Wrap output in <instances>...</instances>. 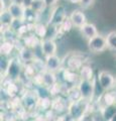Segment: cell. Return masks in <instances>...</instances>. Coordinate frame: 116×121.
<instances>
[{
  "instance_id": "2e32d148",
  "label": "cell",
  "mask_w": 116,
  "mask_h": 121,
  "mask_svg": "<svg viewBox=\"0 0 116 121\" xmlns=\"http://www.w3.org/2000/svg\"><path fill=\"white\" fill-rule=\"evenodd\" d=\"M84 66V60L80 56H72L67 62V68L75 72H79L80 69Z\"/></svg>"
},
{
  "instance_id": "9a60e30c",
  "label": "cell",
  "mask_w": 116,
  "mask_h": 121,
  "mask_svg": "<svg viewBox=\"0 0 116 121\" xmlns=\"http://www.w3.org/2000/svg\"><path fill=\"white\" fill-rule=\"evenodd\" d=\"M42 78H43V86L47 87V88H52L58 83V78L54 72L50 71H43L42 73Z\"/></svg>"
},
{
  "instance_id": "4fadbf2b",
  "label": "cell",
  "mask_w": 116,
  "mask_h": 121,
  "mask_svg": "<svg viewBox=\"0 0 116 121\" xmlns=\"http://www.w3.org/2000/svg\"><path fill=\"white\" fill-rule=\"evenodd\" d=\"M80 31L82 33V35L88 40L99 35L97 26L94 23H90V22H87V23H85L83 26H82L80 28Z\"/></svg>"
},
{
  "instance_id": "8992f818",
  "label": "cell",
  "mask_w": 116,
  "mask_h": 121,
  "mask_svg": "<svg viewBox=\"0 0 116 121\" xmlns=\"http://www.w3.org/2000/svg\"><path fill=\"white\" fill-rule=\"evenodd\" d=\"M88 48L91 52L94 54H100L103 52L107 48V41H106V36H104L102 35H98L95 37L89 39L88 43Z\"/></svg>"
},
{
  "instance_id": "e575fe53",
  "label": "cell",
  "mask_w": 116,
  "mask_h": 121,
  "mask_svg": "<svg viewBox=\"0 0 116 121\" xmlns=\"http://www.w3.org/2000/svg\"><path fill=\"white\" fill-rule=\"evenodd\" d=\"M0 4H1V12L4 10H7V8H8V5H6L5 3V0H0Z\"/></svg>"
},
{
  "instance_id": "f35d334b",
  "label": "cell",
  "mask_w": 116,
  "mask_h": 121,
  "mask_svg": "<svg viewBox=\"0 0 116 121\" xmlns=\"http://www.w3.org/2000/svg\"><path fill=\"white\" fill-rule=\"evenodd\" d=\"M115 79H116V77H115Z\"/></svg>"
},
{
  "instance_id": "603a6c76",
  "label": "cell",
  "mask_w": 116,
  "mask_h": 121,
  "mask_svg": "<svg viewBox=\"0 0 116 121\" xmlns=\"http://www.w3.org/2000/svg\"><path fill=\"white\" fill-rule=\"evenodd\" d=\"M67 99L69 100V103H72V102H78L82 100V96L80 93V90L78 88V85L76 86H72L71 88H69V90L67 91Z\"/></svg>"
},
{
  "instance_id": "3957f363",
  "label": "cell",
  "mask_w": 116,
  "mask_h": 121,
  "mask_svg": "<svg viewBox=\"0 0 116 121\" xmlns=\"http://www.w3.org/2000/svg\"><path fill=\"white\" fill-rule=\"evenodd\" d=\"M96 78L93 81H86V80H80L78 84V88L80 90L82 99L91 102L93 100V97L95 96L96 91Z\"/></svg>"
},
{
  "instance_id": "836d02e7",
  "label": "cell",
  "mask_w": 116,
  "mask_h": 121,
  "mask_svg": "<svg viewBox=\"0 0 116 121\" xmlns=\"http://www.w3.org/2000/svg\"><path fill=\"white\" fill-rule=\"evenodd\" d=\"M32 2H33V0H23V2H22V6H23L25 9L30 8L31 5H32Z\"/></svg>"
},
{
  "instance_id": "44dd1931",
  "label": "cell",
  "mask_w": 116,
  "mask_h": 121,
  "mask_svg": "<svg viewBox=\"0 0 116 121\" xmlns=\"http://www.w3.org/2000/svg\"><path fill=\"white\" fill-rule=\"evenodd\" d=\"M80 76L81 80H86V81H93L95 79L94 77V72H93V68L87 65V64H84V66L81 68L80 71L78 72Z\"/></svg>"
},
{
  "instance_id": "d6986e66",
  "label": "cell",
  "mask_w": 116,
  "mask_h": 121,
  "mask_svg": "<svg viewBox=\"0 0 116 121\" xmlns=\"http://www.w3.org/2000/svg\"><path fill=\"white\" fill-rule=\"evenodd\" d=\"M32 33L35 35L40 39H46L47 35V24L43 23L42 21L36 22V23H34V25H33Z\"/></svg>"
},
{
  "instance_id": "7a4b0ae2",
  "label": "cell",
  "mask_w": 116,
  "mask_h": 121,
  "mask_svg": "<svg viewBox=\"0 0 116 121\" xmlns=\"http://www.w3.org/2000/svg\"><path fill=\"white\" fill-rule=\"evenodd\" d=\"M23 67L24 64L21 62L18 56L10 58L8 68H7L5 74L3 76H4V78H7L11 81L15 82L21 78V75L23 73Z\"/></svg>"
},
{
  "instance_id": "4316f807",
  "label": "cell",
  "mask_w": 116,
  "mask_h": 121,
  "mask_svg": "<svg viewBox=\"0 0 116 121\" xmlns=\"http://www.w3.org/2000/svg\"><path fill=\"white\" fill-rule=\"evenodd\" d=\"M107 48L112 52H116V30H112L106 35Z\"/></svg>"
},
{
  "instance_id": "9c48e42d",
  "label": "cell",
  "mask_w": 116,
  "mask_h": 121,
  "mask_svg": "<svg viewBox=\"0 0 116 121\" xmlns=\"http://www.w3.org/2000/svg\"><path fill=\"white\" fill-rule=\"evenodd\" d=\"M69 18L72 21V23L74 25V27L81 28L85 23H87V16L83 10L80 9H75L70 13Z\"/></svg>"
},
{
  "instance_id": "ffe728a7",
  "label": "cell",
  "mask_w": 116,
  "mask_h": 121,
  "mask_svg": "<svg viewBox=\"0 0 116 121\" xmlns=\"http://www.w3.org/2000/svg\"><path fill=\"white\" fill-rule=\"evenodd\" d=\"M68 107H69L68 102H66L61 97L55 98L53 102H52V110H54L57 113H62L66 110L68 111Z\"/></svg>"
},
{
  "instance_id": "6da1fadb",
  "label": "cell",
  "mask_w": 116,
  "mask_h": 121,
  "mask_svg": "<svg viewBox=\"0 0 116 121\" xmlns=\"http://www.w3.org/2000/svg\"><path fill=\"white\" fill-rule=\"evenodd\" d=\"M90 107H91V102L86 101V100H80L78 102H72L69 103L68 111L67 113L71 116L74 121H79L82 119L87 112H90Z\"/></svg>"
},
{
  "instance_id": "8fae6325",
  "label": "cell",
  "mask_w": 116,
  "mask_h": 121,
  "mask_svg": "<svg viewBox=\"0 0 116 121\" xmlns=\"http://www.w3.org/2000/svg\"><path fill=\"white\" fill-rule=\"evenodd\" d=\"M17 56L20 59V60L24 65L25 64H31L37 59L35 52H34V50H31V48H26V47H24V45L18 50Z\"/></svg>"
},
{
  "instance_id": "484cf974",
  "label": "cell",
  "mask_w": 116,
  "mask_h": 121,
  "mask_svg": "<svg viewBox=\"0 0 116 121\" xmlns=\"http://www.w3.org/2000/svg\"><path fill=\"white\" fill-rule=\"evenodd\" d=\"M14 20L13 16L10 14V12L8 10H4L0 13V23L1 25H4V26H9L12 24V22Z\"/></svg>"
},
{
  "instance_id": "5b68a950",
  "label": "cell",
  "mask_w": 116,
  "mask_h": 121,
  "mask_svg": "<svg viewBox=\"0 0 116 121\" xmlns=\"http://www.w3.org/2000/svg\"><path fill=\"white\" fill-rule=\"evenodd\" d=\"M68 17L66 13V9L63 5H57L52 9V12L50 13V17L47 22V24L50 25H55V26H60L66 18Z\"/></svg>"
},
{
  "instance_id": "277c9868",
  "label": "cell",
  "mask_w": 116,
  "mask_h": 121,
  "mask_svg": "<svg viewBox=\"0 0 116 121\" xmlns=\"http://www.w3.org/2000/svg\"><path fill=\"white\" fill-rule=\"evenodd\" d=\"M97 83L99 84L104 92L105 91H110L116 86V79L110 72L108 71H100L98 75H97Z\"/></svg>"
},
{
  "instance_id": "5bb4252c",
  "label": "cell",
  "mask_w": 116,
  "mask_h": 121,
  "mask_svg": "<svg viewBox=\"0 0 116 121\" xmlns=\"http://www.w3.org/2000/svg\"><path fill=\"white\" fill-rule=\"evenodd\" d=\"M99 101H101V103H102V107H104V106H110V105H116V92H113L111 90L105 91L99 98Z\"/></svg>"
},
{
  "instance_id": "ac0fdd59",
  "label": "cell",
  "mask_w": 116,
  "mask_h": 121,
  "mask_svg": "<svg viewBox=\"0 0 116 121\" xmlns=\"http://www.w3.org/2000/svg\"><path fill=\"white\" fill-rule=\"evenodd\" d=\"M22 41H23V45L26 48H31V50H35L36 48H39L40 45V41L42 39H39L35 35H33V33H30V35H28L27 36H25L22 39Z\"/></svg>"
},
{
  "instance_id": "1f68e13d",
  "label": "cell",
  "mask_w": 116,
  "mask_h": 121,
  "mask_svg": "<svg viewBox=\"0 0 116 121\" xmlns=\"http://www.w3.org/2000/svg\"><path fill=\"white\" fill-rule=\"evenodd\" d=\"M94 2H95V0H81L80 5H81L82 8L88 9V8H90V7H92L93 5H94Z\"/></svg>"
},
{
  "instance_id": "d4e9b609",
  "label": "cell",
  "mask_w": 116,
  "mask_h": 121,
  "mask_svg": "<svg viewBox=\"0 0 116 121\" xmlns=\"http://www.w3.org/2000/svg\"><path fill=\"white\" fill-rule=\"evenodd\" d=\"M101 114L105 121H110L116 113V105H110V106H104L100 109Z\"/></svg>"
},
{
  "instance_id": "8d00e7d4",
  "label": "cell",
  "mask_w": 116,
  "mask_h": 121,
  "mask_svg": "<svg viewBox=\"0 0 116 121\" xmlns=\"http://www.w3.org/2000/svg\"><path fill=\"white\" fill-rule=\"evenodd\" d=\"M68 2L72 3V4H80V1L81 0H67Z\"/></svg>"
},
{
  "instance_id": "cb8c5ba5",
  "label": "cell",
  "mask_w": 116,
  "mask_h": 121,
  "mask_svg": "<svg viewBox=\"0 0 116 121\" xmlns=\"http://www.w3.org/2000/svg\"><path fill=\"white\" fill-rule=\"evenodd\" d=\"M23 20L25 23H29V24H34L36 22L39 21V14H37L34 12L32 9L27 8L24 11V15H23Z\"/></svg>"
},
{
  "instance_id": "52a82bcc",
  "label": "cell",
  "mask_w": 116,
  "mask_h": 121,
  "mask_svg": "<svg viewBox=\"0 0 116 121\" xmlns=\"http://www.w3.org/2000/svg\"><path fill=\"white\" fill-rule=\"evenodd\" d=\"M20 102L23 105V107L27 110H32V109L37 108L39 104V97H37L35 91H26L22 94L20 98Z\"/></svg>"
},
{
  "instance_id": "7c38bea8",
  "label": "cell",
  "mask_w": 116,
  "mask_h": 121,
  "mask_svg": "<svg viewBox=\"0 0 116 121\" xmlns=\"http://www.w3.org/2000/svg\"><path fill=\"white\" fill-rule=\"evenodd\" d=\"M63 79L67 84H70L72 86H76L79 84L80 82V76H79V73L75 71H72L66 68V69L63 70Z\"/></svg>"
},
{
  "instance_id": "30bf717a",
  "label": "cell",
  "mask_w": 116,
  "mask_h": 121,
  "mask_svg": "<svg viewBox=\"0 0 116 121\" xmlns=\"http://www.w3.org/2000/svg\"><path fill=\"white\" fill-rule=\"evenodd\" d=\"M43 62H44V67H46L47 71L54 72V73H56L57 71L61 70L62 59L60 58L58 55L44 56V60H43Z\"/></svg>"
},
{
  "instance_id": "f1b7e54d",
  "label": "cell",
  "mask_w": 116,
  "mask_h": 121,
  "mask_svg": "<svg viewBox=\"0 0 116 121\" xmlns=\"http://www.w3.org/2000/svg\"><path fill=\"white\" fill-rule=\"evenodd\" d=\"M74 27V25L72 23V21L69 18V16L66 18V20L63 22V23L60 25V30H61L62 33H66V32H69L71 31V29Z\"/></svg>"
},
{
  "instance_id": "d6a6232c",
  "label": "cell",
  "mask_w": 116,
  "mask_h": 121,
  "mask_svg": "<svg viewBox=\"0 0 116 121\" xmlns=\"http://www.w3.org/2000/svg\"><path fill=\"white\" fill-rule=\"evenodd\" d=\"M43 1L47 4V7H55V6L58 5L57 3L59 2V0H43Z\"/></svg>"
},
{
  "instance_id": "83f0119b",
  "label": "cell",
  "mask_w": 116,
  "mask_h": 121,
  "mask_svg": "<svg viewBox=\"0 0 116 121\" xmlns=\"http://www.w3.org/2000/svg\"><path fill=\"white\" fill-rule=\"evenodd\" d=\"M47 8V4L44 3L43 0H33L32 5L30 7V9H32L34 12H36L37 14H42L44 12V10Z\"/></svg>"
},
{
  "instance_id": "ba28073f",
  "label": "cell",
  "mask_w": 116,
  "mask_h": 121,
  "mask_svg": "<svg viewBox=\"0 0 116 121\" xmlns=\"http://www.w3.org/2000/svg\"><path fill=\"white\" fill-rule=\"evenodd\" d=\"M39 48H40V51H42L43 56L57 55L58 45H57V43H56L54 39H42Z\"/></svg>"
},
{
  "instance_id": "e0dca14e",
  "label": "cell",
  "mask_w": 116,
  "mask_h": 121,
  "mask_svg": "<svg viewBox=\"0 0 116 121\" xmlns=\"http://www.w3.org/2000/svg\"><path fill=\"white\" fill-rule=\"evenodd\" d=\"M7 10L10 12V14L13 16L14 19H23L25 8L22 5L14 4V3H9Z\"/></svg>"
},
{
  "instance_id": "7402d4cb",
  "label": "cell",
  "mask_w": 116,
  "mask_h": 121,
  "mask_svg": "<svg viewBox=\"0 0 116 121\" xmlns=\"http://www.w3.org/2000/svg\"><path fill=\"white\" fill-rule=\"evenodd\" d=\"M14 48H15V41L4 39L1 43V45H0V52H1V56H9L11 54H12Z\"/></svg>"
},
{
  "instance_id": "4dcf8cb0",
  "label": "cell",
  "mask_w": 116,
  "mask_h": 121,
  "mask_svg": "<svg viewBox=\"0 0 116 121\" xmlns=\"http://www.w3.org/2000/svg\"><path fill=\"white\" fill-rule=\"evenodd\" d=\"M9 60L10 59L8 56H1V62H0V68H1V73L4 75L5 72L8 68V65H9Z\"/></svg>"
},
{
  "instance_id": "f546056e",
  "label": "cell",
  "mask_w": 116,
  "mask_h": 121,
  "mask_svg": "<svg viewBox=\"0 0 116 121\" xmlns=\"http://www.w3.org/2000/svg\"><path fill=\"white\" fill-rule=\"evenodd\" d=\"M24 23H25V22L22 20V19H14L13 22H12V24L10 25V28L17 35L18 30H19L22 27V25H23Z\"/></svg>"
},
{
  "instance_id": "74e56055",
  "label": "cell",
  "mask_w": 116,
  "mask_h": 121,
  "mask_svg": "<svg viewBox=\"0 0 116 121\" xmlns=\"http://www.w3.org/2000/svg\"><path fill=\"white\" fill-rule=\"evenodd\" d=\"M110 121H116V113H115V115L113 116V118H112Z\"/></svg>"
},
{
  "instance_id": "d590c367",
  "label": "cell",
  "mask_w": 116,
  "mask_h": 121,
  "mask_svg": "<svg viewBox=\"0 0 116 121\" xmlns=\"http://www.w3.org/2000/svg\"><path fill=\"white\" fill-rule=\"evenodd\" d=\"M23 0H10V3H14V4H18V5H22Z\"/></svg>"
}]
</instances>
